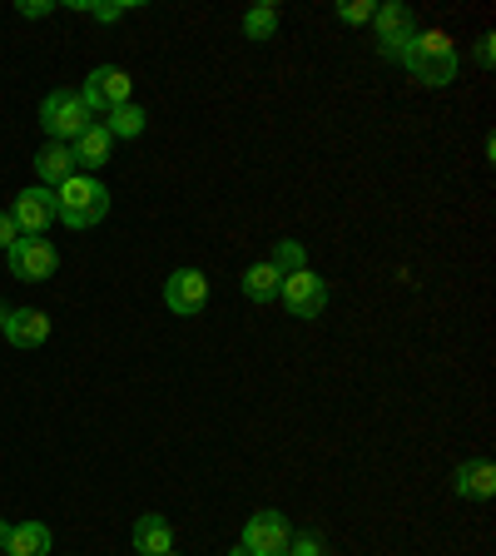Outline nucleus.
<instances>
[{
	"label": "nucleus",
	"instance_id": "f257e3e1",
	"mask_svg": "<svg viewBox=\"0 0 496 556\" xmlns=\"http://www.w3.org/2000/svg\"><path fill=\"white\" fill-rule=\"evenodd\" d=\"M397 65L412 75L417 85H432V90H447L462 75V60H457V46H452L447 30H417V40L407 46V55Z\"/></svg>",
	"mask_w": 496,
	"mask_h": 556
},
{
	"label": "nucleus",
	"instance_id": "f03ea898",
	"mask_svg": "<svg viewBox=\"0 0 496 556\" xmlns=\"http://www.w3.org/2000/svg\"><path fill=\"white\" fill-rule=\"evenodd\" d=\"M110 214V189L94 174H69L65 185L55 189V224L65 229H94Z\"/></svg>",
	"mask_w": 496,
	"mask_h": 556
},
{
	"label": "nucleus",
	"instance_id": "7ed1b4c3",
	"mask_svg": "<svg viewBox=\"0 0 496 556\" xmlns=\"http://www.w3.org/2000/svg\"><path fill=\"white\" fill-rule=\"evenodd\" d=\"M90 125H94V115H90V104L80 100V90H55L40 104V129H46L55 144H75Z\"/></svg>",
	"mask_w": 496,
	"mask_h": 556
},
{
	"label": "nucleus",
	"instance_id": "20e7f679",
	"mask_svg": "<svg viewBox=\"0 0 496 556\" xmlns=\"http://www.w3.org/2000/svg\"><path fill=\"white\" fill-rule=\"evenodd\" d=\"M5 264H11V278H21V283H46V278H55V268H60V249L50 239L21 233V239L5 249Z\"/></svg>",
	"mask_w": 496,
	"mask_h": 556
},
{
	"label": "nucleus",
	"instance_id": "39448f33",
	"mask_svg": "<svg viewBox=\"0 0 496 556\" xmlns=\"http://www.w3.org/2000/svg\"><path fill=\"white\" fill-rule=\"evenodd\" d=\"M278 303L289 308V318H318L328 308V278H318L313 268H293L278 283Z\"/></svg>",
	"mask_w": 496,
	"mask_h": 556
},
{
	"label": "nucleus",
	"instance_id": "423d86ee",
	"mask_svg": "<svg viewBox=\"0 0 496 556\" xmlns=\"http://www.w3.org/2000/svg\"><path fill=\"white\" fill-rule=\"evenodd\" d=\"M289 542H293V527H289V517L274 511V507L254 511V517L243 521V536H239V546L249 556H283Z\"/></svg>",
	"mask_w": 496,
	"mask_h": 556
},
{
	"label": "nucleus",
	"instance_id": "0eeeda50",
	"mask_svg": "<svg viewBox=\"0 0 496 556\" xmlns=\"http://www.w3.org/2000/svg\"><path fill=\"white\" fill-rule=\"evenodd\" d=\"M372 30H378V55L382 60H403L407 46L417 40V21L407 5H397V0H387V5H378V15H372Z\"/></svg>",
	"mask_w": 496,
	"mask_h": 556
},
{
	"label": "nucleus",
	"instance_id": "6e6552de",
	"mask_svg": "<svg viewBox=\"0 0 496 556\" xmlns=\"http://www.w3.org/2000/svg\"><path fill=\"white\" fill-rule=\"evenodd\" d=\"M129 94H135V80H129V70H119V65H94L90 80H85V90H80V100L90 104V115H110V110L129 104Z\"/></svg>",
	"mask_w": 496,
	"mask_h": 556
},
{
	"label": "nucleus",
	"instance_id": "1a4fd4ad",
	"mask_svg": "<svg viewBox=\"0 0 496 556\" xmlns=\"http://www.w3.org/2000/svg\"><path fill=\"white\" fill-rule=\"evenodd\" d=\"M11 219H15V229H21V233L46 239L50 224H55V189H46V185L21 189V194H15V204H11Z\"/></svg>",
	"mask_w": 496,
	"mask_h": 556
},
{
	"label": "nucleus",
	"instance_id": "9d476101",
	"mask_svg": "<svg viewBox=\"0 0 496 556\" xmlns=\"http://www.w3.org/2000/svg\"><path fill=\"white\" fill-rule=\"evenodd\" d=\"M164 303H169V313H179V318H194V313H204L208 278L199 274V268H174V274L164 278Z\"/></svg>",
	"mask_w": 496,
	"mask_h": 556
},
{
	"label": "nucleus",
	"instance_id": "9b49d317",
	"mask_svg": "<svg viewBox=\"0 0 496 556\" xmlns=\"http://www.w3.org/2000/svg\"><path fill=\"white\" fill-rule=\"evenodd\" d=\"M110 150H115V139H110V129L94 119L90 129H85L75 144H69V154H75V169L80 174H94V169H104L110 164Z\"/></svg>",
	"mask_w": 496,
	"mask_h": 556
},
{
	"label": "nucleus",
	"instance_id": "f8f14e48",
	"mask_svg": "<svg viewBox=\"0 0 496 556\" xmlns=\"http://www.w3.org/2000/svg\"><path fill=\"white\" fill-rule=\"evenodd\" d=\"M5 343L11 348H40L50 338V313L40 308H11V324H5Z\"/></svg>",
	"mask_w": 496,
	"mask_h": 556
},
{
	"label": "nucleus",
	"instance_id": "ddd939ff",
	"mask_svg": "<svg viewBox=\"0 0 496 556\" xmlns=\"http://www.w3.org/2000/svg\"><path fill=\"white\" fill-rule=\"evenodd\" d=\"M457 497L462 502H486L496 492V467L486 463V457H472V463H462L457 467Z\"/></svg>",
	"mask_w": 496,
	"mask_h": 556
},
{
	"label": "nucleus",
	"instance_id": "4468645a",
	"mask_svg": "<svg viewBox=\"0 0 496 556\" xmlns=\"http://www.w3.org/2000/svg\"><path fill=\"white\" fill-rule=\"evenodd\" d=\"M164 552H174V527L160 511L139 517L135 521V556H164Z\"/></svg>",
	"mask_w": 496,
	"mask_h": 556
},
{
	"label": "nucleus",
	"instance_id": "2eb2a0df",
	"mask_svg": "<svg viewBox=\"0 0 496 556\" xmlns=\"http://www.w3.org/2000/svg\"><path fill=\"white\" fill-rule=\"evenodd\" d=\"M35 174H40V185H46V189H60L69 174H80V169H75V154H69V144H55V139H50L46 150L35 154Z\"/></svg>",
	"mask_w": 496,
	"mask_h": 556
},
{
	"label": "nucleus",
	"instance_id": "dca6fc26",
	"mask_svg": "<svg viewBox=\"0 0 496 556\" xmlns=\"http://www.w3.org/2000/svg\"><path fill=\"white\" fill-rule=\"evenodd\" d=\"M50 546H55V536H50L46 521H15L5 556H50Z\"/></svg>",
	"mask_w": 496,
	"mask_h": 556
},
{
	"label": "nucleus",
	"instance_id": "f3484780",
	"mask_svg": "<svg viewBox=\"0 0 496 556\" xmlns=\"http://www.w3.org/2000/svg\"><path fill=\"white\" fill-rule=\"evenodd\" d=\"M278 283H283V274H278L268 258H258V264L243 268V299H249V303H274L278 299Z\"/></svg>",
	"mask_w": 496,
	"mask_h": 556
},
{
	"label": "nucleus",
	"instance_id": "a211bd4d",
	"mask_svg": "<svg viewBox=\"0 0 496 556\" xmlns=\"http://www.w3.org/2000/svg\"><path fill=\"white\" fill-rule=\"evenodd\" d=\"M100 125L110 129V139H139L144 135V125H150V110H139V104L129 100V104H119V110H110Z\"/></svg>",
	"mask_w": 496,
	"mask_h": 556
},
{
	"label": "nucleus",
	"instance_id": "6ab92c4d",
	"mask_svg": "<svg viewBox=\"0 0 496 556\" xmlns=\"http://www.w3.org/2000/svg\"><path fill=\"white\" fill-rule=\"evenodd\" d=\"M274 30H278V5H254L243 15V35L249 40H274Z\"/></svg>",
	"mask_w": 496,
	"mask_h": 556
},
{
	"label": "nucleus",
	"instance_id": "aec40b11",
	"mask_svg": "<svg viewBox=\"0 0 496 556\" xmlns=\"http://www.w3.org/2000/svg\"><path fill=\"white\" fill-rule=\"evenodd\" d=\"M268 264H274L278 274H293V268H308V254H303L298 239H278L274 254H268Z\"/></svg>",
	"mask_w": 496,
	"mask_h": 556
},
{
	"label": "nucleus",
	"instance_id": "412c9836",
	"mask_svg": "<svg viewBox=\"0 0 496 556\" xmlns=\"http://www.w3.org/2000/svg\"><path fill=\"white\" fill-rule=\"evenodd\" d=\"M372 15H378V0H343L338 5V21L343 25H368Z\"/></svg>",
	"mask_w": 496,
	"mask_h": 556
},
{
	"label": "nucleus",
	"instance_id": "4be33fe9",
	"mask_svg": "<svg viewBox=\"0 0 496 556\" xmlns=\"http://www.w3.org/2000/svg\"><path fill=\"white\" fill-rule=\"evenodd\" d=\"M283 556H328V546H323V536L318 532H303V536H293Z\"/></svg>",
	"mask_w": 496,
	"mask_h": 556
},
{
	"label": "nucleus",
	"instance_id": "5701e85b",
	"mask_svg": "<svg viewBox=\"0 0 496 556\" xmlns=\"http://www.w3.org/2000/svg\"><path fill=\"white\" fill-rule=\"evenodd\" d=\"M75 11H85V15H94V21H104V25H115V21H125L135 5H90V0H80Z\"/></svg>",
	"mask_w": 496,
	"mask_h": 556
},
{
	"label": "nucleus",
	"instance_id": "b1692460",
	"mask_svg": "<svg viewBox=\"0 0 496 556\" xmlns=\"http://www.w3.org/2000/svg\"><path fill=\"white\" fill-rule=\"evenodd\" d=\"M15 11H21L25 21H46V15H55V5H50V0H21Z\"/></svg>",
	"mask_w": 496,
	"mask_h": 556
},
{
	"label": "nucleus",
	"instance_id": "393cba45",
	"mask_svg": "<svg viewBox=\"0 0 496 556\" xmlns=\"http://www.w3.org/2000/svg\"><path fill=\"white\" fill-rule=\"evenodd\" d=\"M21 239V229H15V219H11V208H0V249H11V243Z\"/></svg>",
	"mask_w": 496,
	"mask_h": 556
},
{
	"label": "nucleus",
	"instance_id": "a878e982",
	"mask_svg": "<svg viewBox=\"0 0 496 556\" xmlns=\"http://www.w3.org/2000/svg\"><path fill=\"white\" fill-rule=\"evenodd\" d=\"M492 60H496V35H482V40H476V65L492 70Z\"/></svg>",
	"mask_w": 496,
	"mask_h": 556
},
{
	"label": "nucleus",
	"instance_id": "bb28decb",
	"mask_svg": "<svg viewBox=\"0 0 496 556\" xmlns=\"http://www.w3.org/2000/svg\"><path fill=\"white\" fill-rule=\"evenodd\" d=\"M11 527L15 521H0V552H5V542H11Z\"/></svg>",
	"mask_w": 496,
	"mask_h": 556
},
{
	"label": "nucleus",
	"instance_id": "cd10ccee",
	"mask_svg": "<svg viewBox=\"0 0 496 556\" xmlns=\"http://www.w3.org/2000/svg\"><path fill=\"white\" fill-rule=\"evenodd\" d=\"M5 324H11V308H5V303H0V333H5Z\"/></svg>",
	"mask_w": 496,
	"mask_h": 556
},
{
	"label": "nucleus",
	"instance_id": "c85d7f7f",
	"mask_svg": "<svg viewBox=\"0 0 496 556\" xmlns=\"http://www.w3.org/2000/svg\"><path fill=\"white\" fill-rule=\"evenodd\" d=\"M229 556H249V552H243V546H233V552H229Z\"/></svg>",
	"mask_w": 496,
	"mask_h": 556
},
{
	"label": "nucleus",
	"instance_id": "c756f323",
	"mask_svg": "<svg viewBox=\"0 0 496 556\" xmlns=\"http://www.w3.org/2000/svg\"><path fill=\"white\" fill-rule=\"evenodd\" d=\"M164 556H179V552H164Z\"/></svg>",
	"mask_w": 496,
	"mask_h": 556
}]
</instances>
